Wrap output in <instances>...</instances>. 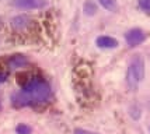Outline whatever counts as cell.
<instances>
[{"label":"cell","instance_id":"cell-1","mask_svg":"<svg viewBox=\"0 0 150 134\" xmlns=\"http://www.w3.org/2000/svg\"><path fill=\"white\" fill-rule=\"evenodd\" d=\"M51 95V87L42 78H33L13 95V103L17 106H27L31 103L45 102Z\"/></svg>","mask_w":150,"mask_h":134},{"label":"cell","instance_id":"cell-2","mask_svg":"<svg viewBox=\"0 0 150 134\" xmlns=\"http://www.w3.org/2000/svg\"><path fill=\"white\" fill-rule=\"evenodd\" d=\"M144 77V60L140 55H136L131 60L128 71H126V83L132 91L139 88V84Z\"/></svg>","mask_w":150,"mask_h":134},{"label":"cell","instance_id":"cell-3","mask_svg":"<svg viewBox=\"0 0 150 134\" xmlns=\"http://www.w3.org/2000/svg\"><path fill=\"white\" fill-rule=\"evenodd\" d=\"M125 39H126V43L129 45L131 48H135L137 45H140L146 39L144 32L140 28H133L131 31H128L125 34Z\"/></svg>","mask_w":150,"mask_h":134},{"label":"cell","instance_id":"cell-4","mask_svg":"<svg viewBox=\"0 0 150 134\" xmlns=\"http://www.w3.org/2000/svg\"><path fill=\"white\" fill-rule=\"evenodd\" d=\"M14 4L20 8H42L46 6V0H14Z\"/></svg>","mask_w":150,"mask_h":134},{"label":"cell","instance_id":"cell-5","mask_svg":"<svg viewBox=\"0 0 150 134\" xmlns=\"http://www.w3.org/2000/svg\"><path fill=\"white\" fill-rule=\"evenodd\" d=\"M98 48H103V49H114L118 46V41L112 36H107V35H103V36H98L97 41H96Z\"/></svg>","mask_w":150,"mask_h":134},{"label":"cell","instance_id":"cell-6","mask_svg":"<svg viewBox=\"0 0 150 134\" xmlns=\"http://www.w3.org/2000/svg\"><path fill=\"white\" fill-rule=\"evenodd\" d=\"M28 60H27L25 56H23V55H14V56H11V58L8 59V66L11 69H18V67L25 66Z\"/></svg>","mask_w":150,"mask_h":134},{"label":"cell","instance_id":"cell-7","mask_svg":"<svg viewBox=\"0 0 150 134\" xmlns=\"http://www.w3.org/2000/svg\"><path fill=\"white\" fill-rule=\"evenodd\" d=\"M28 22H30V18L27 17V15H17V17H14L11 20V25L13 28L16 29H23V28H25L28 25Z\"/></svg>","mask_w":150,"mask_h":134},{"label":"cell","instance_id":"cell-8","mask_svg":"<svg viewBox=\"0 0 150 134\" xmlns=\"http://www.w3.org/2000/svg\"><path fill=\"white\" fill-rule=\"evenodd\" d=\"M98 3L104 7L108 11H117L118 10V3L117 0H98Z\"/></svg>","mask_w":150,"mask_h":134},{"label":"cell","instance_id":"cell-9","mask_svg":"<svg viewBox=\"0 0 150 134\" xmlns=\"http://www.w3.org/2000/svg\"><path fill=\"white\" fill-rule=\"evenodd\" d=\"M83 11H84L86 15H94L97 13V6L94 1H86L84 7H83Z\"/></svg>","mask_w":150,"mask_h":134},{"label":"cell","instance_id":"cell-10","mask_svg":"<svg viewBox=\"0 0 150 134\" xmlns=\"http://www.w3.org/2000/svg\"><path fill=\"white\" fill-rule=\"evenodd\" d=\"M31 131H33V128L30 126H27V124H18L16 127V133L17 134H31Z\"/></svg>","mask_w":150,"mask_h":134},{"label":"cell","instance_id":"cell-11","mask_svg":"<svg viewBox=\"0 0 150 134\" xmlns=\"http://www.w3.org/2000/svg\"><path fill=\"white\" fill-rule=\"evenodd\" d=\"M74 134H98V133H93V131H88V130H84V128H76Z\"/></svg>","mask_w":150,"mask_h":134},{"label":"cell","instance_id":"cell-12","mask_svg":"<svg viewBox=\"0 0 150 134\" xmlns=\"http://www.w3.org/2000/svg\"><path fill=\"white\" fill-rule=\"evenodd\" d=\"M6 80V74H3V73H0V83H3Z\"/></svg>","mask_w":150,"mask_h":134}]
</instances>
